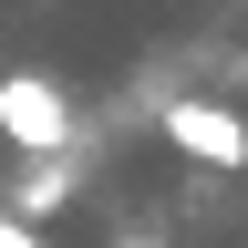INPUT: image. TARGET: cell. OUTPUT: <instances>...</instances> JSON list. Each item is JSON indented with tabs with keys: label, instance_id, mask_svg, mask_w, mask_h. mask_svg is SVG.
<instances>
[{
	"label": "cell",
	"instance_id": "cell-1",
	"mask_svg": "<svg viewBox=\"0 0 248 248\" xmlns=\"http://www.w3.org/2000/svg\"><path fill=\"white\" fill-rule=\"evenodd\" d=\"M0 135H11V155L52 166V155L73 145V93L52 73H0Z\"/></svg>",
	"mask_w": 248,
	"mask_h": 248
},
{
	"label": "cell",
	"instance_id": "cell-3",
	"mask_svg": "<svg viewBox=\"0 0 248 248\" xmlns=\"http://www.w3.org/2000/svg\"><path fill=\"white\" fill-rule=\"evenodd\" d=\"M62 197H73V166H62V155H52V166H42V176H31V186H21V207H11V217H21V228H31V217H52Z\"/></svg>",
	"mask_w": 248,
	"mask_h": 248
},
{
	"label": "cell",
	"instance_id": "cell-2",
	"mask_svg": "<svg viewBox=\"0 0 248 248\" xmlns=\"http://www.w3.org/2000/svg\"><path fill=\"white\" fill-rule=\"evenodd\" d=\"M155 135H166L186 166H248V124L228 114V104H207V93H166V104H155Z\"/></svg>",
	"mask_w": 248,
	"mask_h": 248
},
{
	"label": "cell",
	"instance_id": "cell-4",
	"mask_svg": "<svg viewBox=\"0 0 248 248\" xmlns=\"http://www.w3.org/2000/svg\"><path fill=\"white\" fill-rule=\"evenodd\" d=\"M0 248H42V228H21V217H0Z\"/></svg>",
	"mask_w": 248,
	"mask_h": 248
}]
</instances>
